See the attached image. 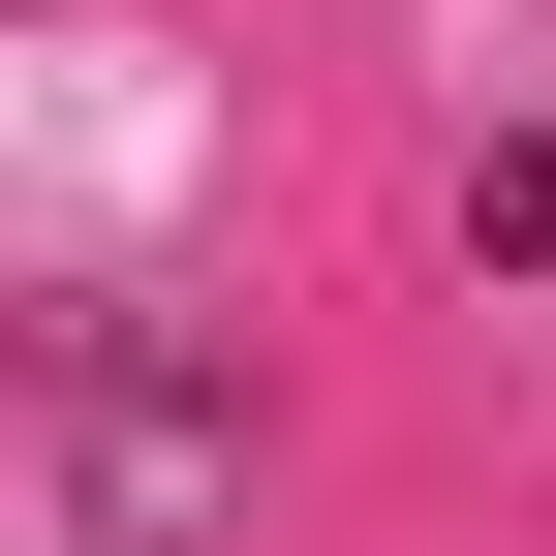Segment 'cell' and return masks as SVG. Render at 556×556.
<instances>
[]
</instances>
